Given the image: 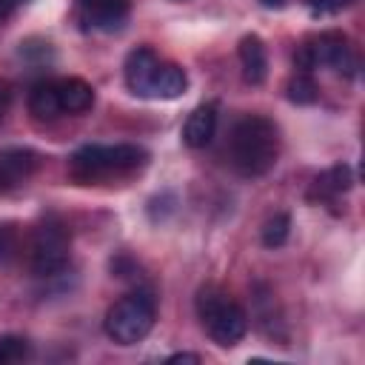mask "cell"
I'll use <instances>...</instances> for the list:
<instances>
[{"instance_id":"obj_1","label":"cell","mask_w":365,"mask_h":365,"mask_svg":"<svg viewBox=\"0 0 365 365\" xmlns=\"http://www.w3.org/2000/svg\"><path fill=\"white\" fill-rule=\"evenodd\" d=\"M279 157V131L274 120L262 114H245L234 123L228 137L231 168L242 177H262Z\"/></svg>"},{"instance_id":"obj_2","label":"cell","mask_w":365,"mask_h":365,"mask_svg":"<svg viewBox=\"0 0 365 365\" xmlns=\"http://www.w3.org/2000/svg\"><path fill=\"white\" fill-rule=\"evenodd\" d=\"M148 151L131 143H117V145H83L71 154L68 160V174L80 185L100 182L108 177H120L128 171H137L145 165Z\"/></svg>"},{"instance_id":"obj_3","label":"cell","mask_w":365,"mask_h":365,"mask_svg":"<svg viewBox=\"0 0 365 365\" xmlns=\"http://www.w3.org/2000/svg\"><path fill=\"white\" fill-rule=\"evenodd\" d=\"M194 305H197V317H200L202 331L220 348H231V345H237L248 334V314L225 291H220V288H202L197 294V302Z\"/></svg>"},{"instance_id":"obj_4","label":"cell","mask_w":365,"mask_h":365,"mask_svg":"<svg viewBox=\"0 0 365 365\" xmlns=\"http://www.w3.org/2000/svg\"><path fill=\"white\" fill-rule=\"evenodd\" d=\"M157 319V299L151 291H131L120 297L103 319V328L111 342L117 345H137L148 336Z\"/></svg>"},{"instance_id":"obj_5","label":"cell","mask_w":365,"mask_h":365,"mask_svg":"<svg viewBox=\"0 0 365 365\" xmlns=\"http://www.w3.org/2000/svg\"><path fill=\"white\" fill-rule=\"evenodd\" d=\"M71 240L63 222L46 220L31 231L29 240V265L37 277H54L68 265Z\"/></svg>"},{"instance_id":"obj_6","label":"cell","mask_w":365,"mask_h":365,"mask_svg":"<svg viewBox=\"0 0 365 365\" xmlns=\"http://www.w3.org/2000/svg\"><path fill=\"white\" fill-rule=\"evenodd\" d=\"M294 63L299 71H311V68H334V71H351L356 66L354 51L345 40V34L339 31H325L319 37H314L311 43H302L294 54Z\"/></svg>"},{"instance_id":"obj_7","label":"cell","mask_w":365,"mask_h":365,"mask_svg":"<svg viewBox=\"0 0 365 365\" xmlns=\"http://www.w3.org/2000/svg\"><path fill=\"white\" fill-rule=\"evenodd\" d=\"M128 0H77V17L91 31H120L128 20Z\"/></svg>"},{"instance_id":"obj_8","label":"cell","mask_w":365,"mask_h":365,"mask_svg":"<svg viewBox=\"0 0 365 365\" xmlns=\"http://www.w3.org/2000/svg\"><path fill=\"white\" fill-rule=\"evenodd\" d=\"M160 57L154 48L148 46H137L128 51L125 57V66H123V77H125V86L131 94L137 97H145L151 100V86H154V77H157V68H160Z\"/></svg>"},{"instance_id":"obj_9","label":"cell","mask_w":365,"mask_h":365,"mask_svg":"<svg viewBox=\"0 0 365 365\" xmlns=\"http://www.w3.org/2000/svg\"><path fill=\"white\" fill-rule=\"evenodd\" d=\"M214 131H217V106L202 103L188 114V120L182 125V140L188 148H205L211 143Z\"/></svg>"},{"instance_id":"obj_10","label":"cell","mask_w":365,"mask_h":365,"mask_svg":"<svg viewBox=\"0 0 365 365\" xmlns=\"http://www.w3.org/2000/svg\"><path fill=\"white\" fill-rule=\"evenodd\" d=\"M37 160L26 148H9L0 154V191H11L20 182H26L34 171Z\"/></svg>"},{"instance_id":"obj_11","label":"cell","mask_w":365,"mask_h":365,"mask_svg":"<svg viewBox=\"0 0 365 365\" xmlns=\"http://www.w3.org/2000/svg\"><path fill=\"white\" fill-rule=\"evenodd\" d=\"M240 63H242V77L251 86L265 83L268 77V51L265 43L257 34H245L240 40Z\"/></svg>"},{"instance_id":"obj_12","label":"cell","mask_w":365,"mask_h":365,"mask_svg":"<svg viewBox=\"0 0 365 365\" xmlns=\"http://www.w3.org/2000/svg\"><path fill=\"white\" fill-rule=\"evenodd\" d=\"M57 100H60V111L83 114L94 106V88L80 77H63L57 80Z\"/></svg>"},{"instance_id":"obj_13","label":"cell","mask_w":365,"mask_h":365,"mask_svg":"<svg viewBox=\"0 0 365 365\" xmlns=\"http://www.w3.org/2000/svg\"><path fill=\"white\" fill-rule=\"evenodd\" d=\"M188 88V77L177 63H160L154 86H151V100H174Z\"/></svg>"},{"instance_id":"obj_14","label":"cell","mask_w":365,"mask_h":365,"mask_svg":"<svg viewBox=\"0 0 365 365\" xmlns=\"http://www.w3.org/2000/svg\"><path fill=\"white\" fill-rule=\"evenodd\" d=\"M29 111L37 120H54L60 114V100H57V80H40L29 91Z\"/></svg>"},{"instance_id":"obj_15","label":"cell","mask_w":365,"mask_h":365,"mask_svg":"<svg viewBox=\"0 0 365 365\" xmlns=\"http://www.w3.org/2000/svg\"><path fill=\"white\" fill-rule=\"evenodd\" d=\"M351 182H354L351 168L348 165H334V168H328L325 174H319L314 180L311 200H336L339 194H345L351 188Z\"/></svg>"},{"instance_id":"obj_16","label":"cell","mask_w":365,"mask_h":365,"mask_svg":"<svg viewBox=\"0 0 365 365\" xmlns=\"http://www.w3.org/2000/svg\"><path fill=\"white\" fill-rule=\"evenodd\" d=\"M285 94H288V100L297 103V106H311V103H317L319 88H317V83H314V77H311L308 71H297V74L288 80Z\"/></svg>"},{"instance_id":"obj_17","label":"cell","mask_w":365,"mask_h":365,"mask_svg":"<svg viewBox=\"0 0 365 365\" xmlns=\"http://www.w3.org/2000/svg\"><path fill=\"white\" fill-rule=\"evenodd\" d=\"M288 234H291V217L288 214H274L262 225V245L265 248H279V245H285Z\"/></svg>"},{"instance_id":"obj_18","label":"cell","mask_w":365,"mask_h":365,"mask_svg":"<svg viewBox=\"0 0 365 365\" xmlns=\"http://www.w3.org/2000/svg\"><path fill=\"white\" fill-rule=\"evenodd\" d=\"M29 354H31V345L23 336H14V334L0 336V365L23 362V359H29Z\"/></svg>"},{"instance_id":"obj_19","label":"cell","mask_w":365,"mask_h":365,"mask_svg":"<svg viewBox=\"0 0 365 365\" xmlns=\"http://www.w3.org/2000/svg\"><path fill=\"white\" fill-rule=\"evenodd\" d=\"M17 254V231L11 225H0V262H9Z\"/></svg>"},{"instance_id":"obj_20","label":"cell","mask_w":365,"mask_h":365,"mask_svg":"<svg viewBox=\"0 0 365 365\" xmlns=\"http://www.w3.org/2000/svg\"><path fill=\"white\" fill-rule=\"evenodd\" d=\"M305 3H308V9L317 11V14H336V11L348 9V6H354L356 0H305Z\"/></svg>"},{"instance_id":"obj_21","label":"cell","mask_w":365,"mask_h":365,"mask_svg":"<svg viewBox=\"0 0 365 365\" xmlns=\"http://www.w3.org/2000/svg\"><path fill=\"white\" fill-rule=\"evenodd\" d=\"M26 0H0V20H6V17H11L20 6H23Z\"/></svg>"},{"instance_id":"obj_22","label":"cell","mask_w":365,"mask_h":365,"mask_svg":"<svg viewBox=\"0 0 365 365\" xmlns=\"http://www.w3.org/2000/svg\"><path fill=\"white\" fill-rule=\"evenodd\" d=\"M165 362H168V365H174V362H200V354H185V351H180V354H171Z\"/></svg>"},{"instance_id":"obj_23","label":"cell","mask_w":365,"mask_h":365,"mask_svg":"<svg viewBox=\"0 0 365 365\" xmlns=\"http://www.w3.org/2000/svg\"><path fill=\"white\" fill-rule=\"evenodd\" d=\"M9 103H11V91H9L6 83H0V117L9 111Z\"/></svg>"},{"instance_id":"obj_24","label":"cell","mask_w":365,"mask_h":365,"mask_svg":"<svg viewBox=\"0 0 365 365\" xmlns=\"http://www.w3.org/2000/svg\"><path fill=\"white\" fill-rule=\"evenodd\" d=\"M259 3H262L265 9H282V6L288 3V0H259Z\"/></svg>"}]
</instances>
